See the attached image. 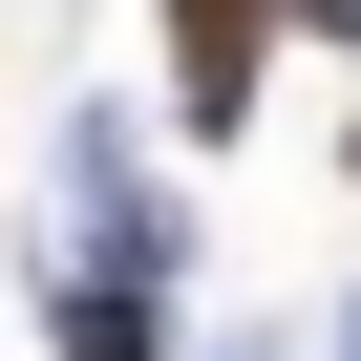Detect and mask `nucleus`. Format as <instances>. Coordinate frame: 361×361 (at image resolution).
<instances>
[{"label": "nucleus", "instance_id": "obj_1", "mask_svg": "<svg viewBox=\"0 0 361 361\" xmlns=\"http://www.w3.org/2000/svg\"><path fill=\"white\" fill-rule=\"evenodd\" d=\"M255 64H276V0H170V106L192 128H255Z\"/></svg>", "mask_w": 361, "mask_h": 361}]
</instances>
